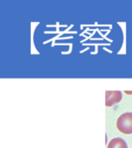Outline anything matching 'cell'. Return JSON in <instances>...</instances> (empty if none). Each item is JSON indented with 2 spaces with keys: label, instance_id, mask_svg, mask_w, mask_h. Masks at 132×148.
<instances>
[{
  "label": "cell",
  "instance_id": "1",
  "mask_svg": "<svg viewBox=\"0 0 132 148\" xmlns=\"http://www.w3.org/2000/svg\"><path fill=\"white\" fill-rule=\"evenodd\" d=\"M117 127L124 134H132V113L127 112L121 114L117 120Z\"/></svg>",
  "mask_w": 132,
  "mask_h": 148
},
{
  "label": "cell",
  "instance_id": "2",
  "mask_svg": "<svg viewBox=\"0 0 132 148\" xmlns=\"http://www.w3.org/2000/svg\"><path fill=\"white\" fill-rule=\"evenodd\" d=\"M122 99V93L119 90H107L106 91V105L107 106H112L118 103Z\"/></svg>",
  "mask_w": 132,
  "mask_h": 148
},
{
  "label": "cell",
  "instance_id": "3",
  "mask_svg": "<svg viewBox=\"0 0 132 148\" xmlns=\"http://www.w3.org/2000/svg\"><path fill=\"white\" fill-rule=\"evenodd\" d=\"M107 148H127V143L122 138L118 137L112 139L109 142Z\"/></svg>",
  "mask_w": 132,
  "mask_h": 148
},
{
  "label": "cell",
  "instance_id": "4",
  "mask_svg": "<svg viewBox=\"0 0 132 148\" xmlns=\"http://www.w3.org/2000/svg\"><path fill=\"white\" fill-rule=\"evenodd\" d=\"M124 92L126 94H128V95H132V91H127V90H125Z\"/></svg>",
  "mask_w": 132,
  "mask_h": 148
}]
</instances>
